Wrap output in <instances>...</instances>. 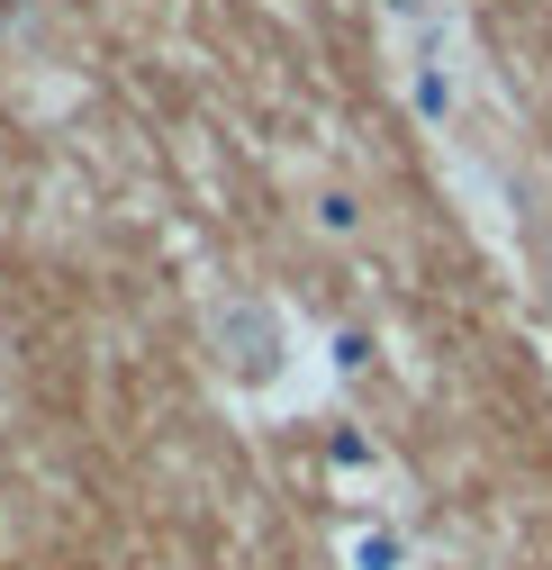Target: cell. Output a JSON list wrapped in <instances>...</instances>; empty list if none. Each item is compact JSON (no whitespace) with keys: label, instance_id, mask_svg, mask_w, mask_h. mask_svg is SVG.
Returning <instances> with one entry per match:
<instances>
[{"label":"cell","instance_id":"6da1fadb","mask_svg":"<svg viewBox=\"0 0 552 570\" xmlns=\"http://www.w3.org/2000/svg\"><path fill=\"white\" fill-rule=\"evenodd\" d=\"M209 344H218L227 399H236L245 416H299V407L326 399V390L290 381V363H308V335H299L290 308H272V299H245V291L209 299Z\"/></svg>","mask_w":552,"mask_h":570},{"label":"cell","instance_id":"7a4b0ae2","mask_svg":"<svg viewBox=\"0 0 552 570\" xmlns=\"http://www.w3.org/2000/svg\"><path fill=\"white\" fill-rule=\"evenodd\" d=\"M326 480H335V498H354V508H372V517H398V462L363 435V425H335L326 435Z\"/></svg>","mask_w":552,"mask_h":570},{"label":"cell","instance_id":"3957f363","mask_svg":"<svg viewBox=\"0 0 552 570\" xmlns=\"http://www.w3.org/2000/svg\"><path fill=\"white\" fill-rule=\"evenodd\" d=\"M326 552H335V570H426V543L398 517H372V508H344Z\"/></svg>","mask_w":552,"mask_h":570},{"label":"cell","instance_id":"277c9868","mask_svg":"<svg viewBox=\"0 0 552 570\" xmlns=\"http://www.w3.org/2000/svg\"><path fill=\"white\" fill-rule=\"evenodd\" d=\"M308 227L335 236V245H354V236H363V199H354V190H335V181L308 190Z\"/></svg>","mask_w":552,"mask_h":570}]
</instances>
